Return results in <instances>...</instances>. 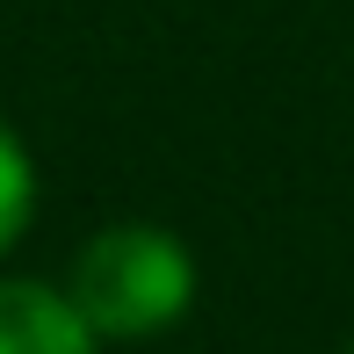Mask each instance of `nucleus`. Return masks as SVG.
I'll use <instances>...</instances> for the list:
<instances>
[{
	"instance_id": "2",
	"label": "nucleus",
	"mask_w": 354,
	"mask_h": 354,
	"mask_svg": "<svg viewBox=\"0 0 354 354\" xmlns=\"http://www.w3.org/2000/svg\"><path fill=\"white\" fill-rule=\"evenodd\" d=\"M0 354H94V326L44 282H0Z\"/></svg>"
},
{
	"instance_id": "1",
	"label": "nucleus",
	"mask_w": 354,
	"mask_h": 354,
	"mask_svg": "<svg viewBox=\"0 0 354 354\" xmlns=\"http://www.w3.org/2000/svg\"><path fill=\"white\" fill-rule=\"evenodd\" d=\"M66 297L94 326V340H145L196 304V261L159 224H116V232L87 239Z\"/></svg>"
},
{
	"instance_id": "3",
	"label": "nucleus",
	"mask_w": 354,
	"mask_h": 354,
	"mask_svg": "<svg viewBox=\"0 0 354 354\" xmlns=\"http://www.w3.org/2000/svg\"><path fill=\"white\" fill-rule=\"evenodd\" d=\"M29 210H37V159L29 145L0 123V253L29 232Z\"/></svg>"
}]
</instances>
